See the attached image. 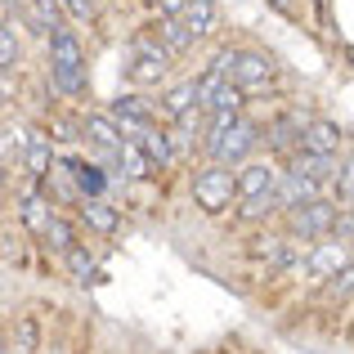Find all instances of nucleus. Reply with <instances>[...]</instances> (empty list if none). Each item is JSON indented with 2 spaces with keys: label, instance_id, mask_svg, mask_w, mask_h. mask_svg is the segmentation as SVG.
I'll list each match as a JSON object with an SVG mask.
<instances>
[{
  "label": "nucleus",
  "instance_id": "nucleus-1",
  "mask_svg": "<svg viewBox=\"0 0 354 354\" xmlns=\"http://www.w3.org/2000/svg\"><path fill=\"white\" fill-rule=\"evenodd\" d=\"M256 144H260V126H256V121H247V117L229 121V126H216L207 135V153H211V162H220V166L247 162Z\"/></svg>",
  "mask_w": 354,
  "mask_h": 354
},
{
  "label": "nucleus",
  "instance_id": "nucleus-2",
  "mask_svg": "<svg viewBox=\"0 0 354 354\" xmlns=\"http://www.w3.org/2000/svg\"><path fill=\"white\" fill-rule=\"evenodd\" d=\"M50 77L59 95H81L86 90V59H81V41L72 32H59L50 41Z\"/></svg>",
  "mask_w": 354,
  "mask_h": 354
},
{
  "label": "nucleus",
  "instance_id": "nucleus-3",
  "mask_svg": "<svg viewBox=\"0 0 354 354\" xmlns=\"http://www.w3.org/2000/svg\"><path fill=\"white\" fill-rule=\"evenodd\" d=\"M234 198H238V175L229 171V166L211 162V166H202V171L193 175V202H198L207 216L229 211V207H234Z\"/></svg>",
  "mask_w": 354,
  "mask_h": 354
},
{
  "label": "nucleus",
  "instance_id": "nucleus-4",
  "mask_svg": "<svg viewBox=\"0 0 354 354\" xmlns=\"http://www.w3.org/2000/svg\"><path fill=\"white\" fill-rule=\"evenodd\" d=\"M171 59H175V54L166 50L162 36L139 32L135 41H130V68H126V77L135 81V86H153V81H162V77H166Z\"/></svg>",
  "mask_w": 354,
  "mask_h": 354
},
{
  "label": "nucleus",
  "instance_id": "nucleus-5",
  "mask_svg": "<svg viewBox=\"0 0 354 354\" xmlns=\"http://www.w3.org/2000/svg\"><path fill=\"white\" fill-rule=\"evenodd\" d=\"M337 220H341V207L337 202H310V207H301V211H287V229H292V238H301V242H323V238H332L337 234Z\"/></svg>",
  "mask_w": 354,
  "mask_h": 354
},
{
  "label": "nucleus",
  "instance_id": "nucleus-6",
  "mask_svg": "<svg viewBox=\"0 0 354 354\" xmlns=\"http://www.w3.org/2000/svg\"><path fill=\"white\" fill-rule=\"evenodd\" d=\"M346 265H354L350 242H346V238H323V242H314L310 256H305V274H310L319 287H323V283H332V278H337Z\"/></svg>",
  "mask_w": 354,
  "mask_h": 354
},
{
  "label": "nucleus",
  "instance_id": "nucleus-7",
  "mask_svg": "<svg viewBox=\"0 0 354 354\" xmlns=\"http://www.w3.org/2000/svg\"><path fill=\"white\" fill-rule=\"evenodd\" d=\"M198 95H202V108H207L211 117H225V113L238 117V108H242V90L229 77H220L216 68L198 77Z\"/></svg>",
  "mask_w": 354,
  "mask_h": 354
},
{
  "label": "nucleus",
  "instance_id": "nucleus-8",
  "mask_svg": "<svg viewBox=\"0 0 354 354\" xmlns=\"http://www.w3.org/2000/svg\"><path fill=\"white\" fill-rule=\"evenodd\" d=\"M229 81H234L242 95H260V90H269V81H274V63L256 50H234V72H229Z\"/></svg>",
  "mask_w": 354,
  "mask_h": 354
},
{
  "label": "nucleus",
  "instance_id": "nucleus-9",
  "mask_svg": "<svg viewBox=\"0 0 354 354\" xmlns=\"http://www.w3.org/2000/svg\"><path fill=\"white\" fill-rule=\"evenodd\" d=\"M310 121H314V117H301V113L274 117V121H269V130H265L269 148H274V153H283L287 162H292V157L305 148V130H310Z\"/></svg>",
  "mask_w": 354,
  "mask_h": 354
},
{
  "label": "nucleus",
  "instance_id": "nucleus-10",
  "mask_svg": "<svg viewBox=\"0 0 354 354\" xmlns=\"http://www.w3.org/2000/svg\"><path fill=\"white\" fill-rule=\"evenodd\" d=\"M323 198H332V189L305 180L301 171H283V180H278V202H283V211H301V207L323 202Z\"/></svg>",
  "mask_w": 354,
  "mask_h": 354
},
{
  "label": "nucleus",
  "instance_id": "nucleus-11",
  "mask_svg": "<svg viewBox=\"0 0 354 354\" xmlns=\"http://www.w3.org/2000/svg\"><path fill=\"white\" fill-rule=\"evenodd\" d=\"M54 139L45 135V130H27L23 139V171L32 175V180H50L54 175Z\"/></svg>",
  "mask_w": 354,
  "mask_h": 354
},
{
  "label": "nucleus",
  "instance_id": "nucleus-12",
  "mask_svg": "<svg viewBox=\"0 0 354 354\" xmlns=\"http://www.w3.org/2000/svg\"><path fill=\"white\" fill-rule=\"evenodd\" d=\"M278 180H283V171H278L274 162H247L238 171V198H260V193H278Z\"/></svg>",
  "mask_w": 354,
  "mask_h": 354
},
{
  "label": "nucleus",
  "instance_id": "nucleus-13",
  "mask_svg": "<svg viewBox=\"0 0 354 354\" xmlns=\"http://www.w3.org/2000/svg\"><path fill=\"white\" fill-rule=\"evenodd\" d=\"M247 256L251 260H265L269 269H287V265H296V242L292 238H278V234H260V238H251Z\"/></svg>",
  "mask_w": 354,
  "mask_h": 354
},
{
  "label": "nucleus",
  "instance_id": "nucleus-14",
  "mask_svg": "<svg viewBox=\"0 0 354 354\" xmlns=\"http://www.w3.org/2000/svg\"><path fill=\"white\" fill-rule=\"evenodd\" d=\"M287 171H301L305 180H314V184H323V189L337 193V171H341V162H337V157H319V153H296L292 162H287Z\"/></svg>",
  "mask_w": 354,
  "mask_h": 354
},
{
  "label": "nucleus",
  "instance_id": "nucleus-15",
  "mask_svg": "<svg viewBox=\"0 0 354 354\" xmlns=\"http://www.w3.org/2000/svg\"><path fill=\"white\" fill-rule=\"evenodd\" d=\"M108 117L121 126V135H135V130H144V126H153V108L144 104V99H135V95H121L113 99V108H108Z\"/></svg>",
  "mask_w": 354,
  "mask_h": 354
},
{
  "label": "nucleus",
  "instance_id": "nucleus-16",
  "mask_svg": "<svg viewBox=\"0 0 354 354\" xmlns=\"http://www.w3.org/2000/svg\"><path fill=\"white\" fill-rule=\"evenodd\" d=\"M72 171V180H77V189H81V202L86 198H104L108 193V184H113V175L104 171V166H95V162H81V157H68L63 162Z\"/></svg>",
  "mask_w": 354,
  "mask_h": 354
},
{
  "label": "nucleus",
  "instance_id": "nucleus-17",
  "mask_svg": "<svg viewBox=\"0 0 354 354\" xmlns=\"http://www.w3.org/2000/svg\"><path fill=\"white\" fill-rule=\"evenodd\" d=\"M81 130H86V139H90L95 148H108V153H121V148H126V135H121V126H117L113 117H104V113H86Z\"/></svg>",
  "mask_w": 354,
  "mask_h": 354
},
{
  "label": "nucleus",
  "instance_id": "nucleus-18",
  "mask_svg": "<svg viewBox=\"0 0 354 354\" xmlns=\"http://www.w3.org/2000/svg\"><path fill=\"white\" fill-rule=\"evenodd\" d=\"M18 211H23V225L32 229L36 238H45L50 225L59 220V216H54V198H50V193H23V207H18Z\"/></svg>",
  "mask_w": 354,
  "mask_h": 354
},
{
  "label": "nucleus",
  "instance_id": "nucleus-19",
  "mask_svg": "<svg viewBox=\"0 0 354 354\" xmlns=\"http://www.w3.org/2000/svg\"><path fill=\"white\" fill-rule=\"evenodd\" d=\"M337 148H341V126H337V121H323V117H314V121H310V130H305V148H301V153L337 157Z\"/></svg>",
  "mask_w": 354,
  "mask_h": 354
},
{
  "label": "nucleus",
  "instance_id": "nucleus-20",
  "mask_svg": "<svg viewBox=\"0 0 354 354\" xmlns=\"http://www.w3.org/2000/svg\"><path fill=\"white\" fill-rule=\"evenodd\" d=\"M135 139L139 148H144L148 157H153V166L157 171H166V166L175 162V144H171V135H166V130H157V126H144V130H135Z\"/></svg>",
  "mask_w": 354,
  "mask_h": 354
},
{
  "label": "nucleus",
  "instance_id": "nucleus-21",
  "mask_svg": "<svg viewBox=\"0 0 354 354\" xmlns=\"http://www.w3.org/2000/svg\"><path fill=\"white\" fill-rule=\"evenodd\" d=\"M77 211H81V220H86L95 234H117L121 229V216L113 207H108L104 198H86V202H77Z\"/></svg>",
  "mask_w": 354,
  "mask_h": 354
},
{
  "label": "nucleus",
  "instance_id": "nucleus-22",
  "mask_svg": "<svg viewBox=\"0 0 354 354\" xmlns=\"http://www.w3.org/2000/svg\"><path fill=\"white\" fill-rule=\"evenodd\" d=\"M162 108H166V117H189L193 108H202V95H198V81H184V86H171L162 95Z\"/></svg>",
  "mask_w": 354,
  "mask_h": 354
},
{
  "label": "nucleus",
  "instance_id": "nucleus-23",
  "mask_svg": "<svg viewBox=\"0 0 354 354\" xmlns=\"http://www.w3.org/2000/svg\"><path fill=\"white\" fill-rule=\"evenodd\" d=\"M157 36L166 41V50H171V54L193 50V41H198V36L189 32V23H184V18H157Z\"/></svg>",
  "mask_w": 354,
  "mask_h": 354
},
{
  "label": "nucleus",
  "instance_id": "nucleus-24",
  "mask_svg": "<svg viewBox=\"0 0 354 354\" xmlns=\"http://www.w3.org/2000/svg\"><path fill=\"white\" fill-rule=\"evenodd\" d=\"M148 175H153V157L135 139H126V148H121V180H148Z\"/></svg>",
  "mask_w": 354,
  "mask_h": 354
},
{
  "label": "nucleus",
  "instance_id": "nucleus-25",
  "mask_svg": "<svg viewBox=\"0 0 354 354\" xmlns=\"http://www.w3.org/2000/svg\"><path fill=\"white\" fill-rule=\"evenodd\" d=\"M184 23H189V32L198 36H211L216 32V0H189V14H184Z\"/></svg>",
  "mask_w": 354,
  "mask_h": 354
},
{
  "label": "nucleus",
  "instance_id": "nucleus-26",
  "mask_svg": "<svg viewBox=\"0 0 354 354\" xmlns=\"http://www.w3.org/2000/svg\"><path fill=\"white\" fill-rule=\"evenodd\" d=\"M63 260H68V269H72V278H77V283H104V269L95 265V256H90L86 247H72Z\"/></svg>",
  "mask_w": 354,
  "mask_h": 354
},
{
  "label": "nucleus",
  "instance_id": "nucleus-27",
  "mask_svg": "<svg viewBox=\"0 0 354 354\" xmlns=\"http://www.w3.org/2000/svg\"><path fill=\"white\" fill-rule=\"evenodd\" d=\"M274 211H283V202H278V193H260V198H242L238 216L247 220V225H256V220H269Z\"/></svg>",
  "mask_w": 354,
  "mask_h": 354
},
{
  "label": "nucleus",
  "instance_id": "nucleus-28",
  "mask_svg": "<svg viewBox=\"0 0 354 354\" xmlns=\"http://www.w3.org/2000/svg\"><path fill=\"white\" fill-rule=\"evenodd\" d=\"M36 346H41V328L32 314H23L14 328V341H9V354H36Z\"/></svg>",
  "mask_w": 354,
  "mask_h": 354
},
{
  "label": "nucleus",
  "instance_id": "nucleus-29",
  "mask_svg": "<svg viewBox=\"0 0 354 354\" xmlns=\"http://www.w3.org/2000/svg\"><path fill=\"white\" fill-rule=\"evenodd\" d=\"M32 9H36V32H45L50 41L59 32H68V27H63V18H59V0H32Z\"/></svg>",
  "mask_w": 354,
  "mask_h": 354
},
{
  "label": "nucleus",
  "instance_id": "nucleus-30",
  "mask_svg": "<svg viewBox=\"0 0 354 354\" xmlns=\"http://www.w3.org/2000/svg\"><path fill=\"white\" fill-rule=\"evenodd\" d=\"M45 247H54V251H63V256H68V251L77 247V229H72L68 220L59 216V220L50 225V234H45Z\"/></svg>",
  "mask_w": 354,
  "mask_h": 354
},
{
  "label": "nucleus",
  "instance_id": "nucleus-31",
  "mask_svg": "<svg viewBox=\"0 0 354 354\" xmlns=\"http://www.w3.org/2000/svg\"><path fill=\"white\" fill-rule=\"evenodd\" d=\"M346 296H354V265H346L332 283H323V301H346Z\"/></svg>",
  "mask_w": 354,
  "mask_h": 354
},
{
  "label": "nucleus",
  "instance_id": "nucleus-32",
  "mask_svg": "<svg viewBox=\"0 0 354 354\" xmlns=\"http://www.w3.org/2000/svg\"><path fill=\"white\" fill-rule=\"evenodd\" d=\"M14 63H18V41H14V23H5L0 27V72H14Z\"/></svg>",
  "mask_w": 354,
  "mask_h": 354
},
{
  "label": "nucleus",
  "instance_id": "nucleus-33",
  "mask_svg": "<svg viewBox=\"0 0 354 354\" xmlns=\"http://www.w3.org/2000/svg\"><path fill=\"white\" fill-rule=\"evenodd\" d=\"M337 198L354 207V157H350V162H341V171H337Z\"/></svg>",
  "mask_w": 354,
  "mask_h": 354
},
{
  "label": "nucleus",
  "instance_id": "nucleus-34",
  "mask_svg": "<svg viewBox=\"0 0 354 354\" xmlns=\"http://www.w3.org/2000/svg\"><path fill=\"white\" fill-rule=\"evenodd\" d=\"M332 238H346V242H354V207H346L341 211V220H337V234Z\"/></svg>",
  "mask_w": 354,
  "mask_h": 354
},
{
  "label": "nucleus",
  "instance_id": "nucleus-35",
  "mask_svg": "<svg viewBox=\"0 0 354 354\" xmlns=\"http://www.w3.org/2000/svg\"><path fill=\"white\" fill-rule=\"evenodd\" d=\"M63 5H68L81 23H90V18H95V5H90V0H63Z\"/></svg>",
  "mask_w": 354,
  "mask_h": 354
},
{
  "label": "nucleus",
  "instance_id": "nucleus-36",
  "mask_svg": "<svg viewBox=\"0 0 354 354\" xmlns=\"http://www.w3.org/2000/svg\"><path fill=\"white\" fill-rule=\"evenodd\" d=\"M189 14V0H162V18H184Z\"/></svg>",
  "mask_w": 354,
  "mask_h": 354
},
{
  "label": "nucleus",
  "instance_id": "nucleus-37",
  "mask_svg": "<svg viewBox=\"0 0 354 354\" xmlns=\"http://www.w3.org/2000/svg\"><path fill=\"white\" fill-rule=\"evenodd\" d=\"M269 5H274L278 14H292V5H296V0H269Z\"/></svg>",
  "mask_w": 354,
  "mask_h": 354
},
{
  "label": "nucleus",
  "instance_id": "nucleus-38",
  "mask_svg": "<svg viewBox=\"0 0 354 354\" xmlns=\"http://www.w3.org/2000/svg\"><path fill=\"white\" fill-rule=\"evenodd\" d=\"M14 5H18V0H0V9H5V23H14Z\"/></svg>",
  "mask_w": 354,
  "mask_h": 354
},
{
  "label": "nucleus",
  "instance_id": "nucleus-39",
  "mask_svg": "<svg viewBox=\"0 0 354 354\" xmlns=\"http://www.w3.org/2000/svg\"><path fill=\"white\" fill-rule=\"evenodd\" d=\"M350 63H354V50H350Z\"/></svg>",
  "mask_w": 354,
  "mask_h": 354
}]
</instances>
